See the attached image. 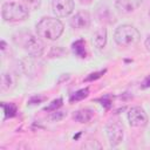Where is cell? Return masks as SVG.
<instances>
[{"label": "cell", "instance_id": "20", "mask_svg": "<svg viewBox=\"0 0 150 150\" xmlns=\"http://www.w3.org/2000/svg\"><path fill=\"white\" fill-rule=\"evenodd\" d=\"M149 87H150V75H148V76L143 80V82H142V88H143V89L149 88Z\"/></svg>", "mask_w": 150, "mask_h": 150}, {"label": "cell", "instance_id": "24", "mask_svg": "<svg viewBox=\"0 0 150 150\" xmlns=\"http://www.w3.org/2000/svg\"><path fill=\"white\" fill-rule=\"evenodd\" d=\"M149 16H150V11H149Z\"/></svg>", "mask_w": 150, "mask_h": 150}, {"label": "cell", "instance_id": "11", "mask_svg": "<svg viewBox=\"0 0 150 150\" xmlns=\"http://www.w3.org/2000/svg\"><path fill=\"white\" fill-rule=\"evenodd\" d=\"M93 42L96 48L102 49L107 43V30L105 28H98L93 36Z\"/></svg>", "mask_w": 150, "mask_h": 150}, {"label": "cell", "instance_id": "4", "mask_svg": "<svg viewBox=\"0 0 150 150\" xmlns=\"http://www.w3.org/2000/svg\"><path fill=\"white\" fill-rule=\"evenodd\" d=\"M29 9L19 2H5L1 7V16L7 22H19L28 18Z\"/></svg>", "mask_w": 150, "mask_h": 150}, {"label": "cell", "instance_id": "9", "mask_svg": "<svg viewBox=\"0 0 150 150\" xmlns=\"http://www.w3.org/2000/svg\"><path fill=\"white\" fill-rule=\"evenodd\" d=\"M143 0H116V8L122 13H131L137 9Z\"/></svg>", "mask_w": 150, "mask_h": 150}, {"label": "cell", "instance_id": "7", "mask_svg": "<svg viewBox=\"0 0 150 150\" xmlns=\"http://www.w3.org/2000/svg\"><path fill=\"white\" fill-rule=\"evenodd\" d=\"M107 130V136L109 139V143L111 146L118 145L123 141V128L117 124V123H110L105 128Z\"/></svg>", "mask_w": 150, "mask_h": 150}, {"label": "cell", "instance_id": "22", "mask_svg": "<svg viewBox=\"0 0 150 150\" xmlns=\"http://www.w3.org/2000/svg\"><path fill=\"white\" fill-rule=\"evenodd\" d=\"M144 45H145V48L150 52V34L148 35V38L145 39V42H144Z\"/></svg>", "mask_w": 150, "mask_h": 150}, {"label": "cell", "instance_id": "13", "mask_svg": "<svg viewBox=\"0 0 150 150\" xmlns=\"http://www.w3.org/2000/svg\"><path fill=\"white\" fill-rule=\"evenodd\" d=\"M71 50L73 53L77 56V57H81V59H84L86 55H87V50H86V43L82 39L80 40H76L75 42H73L71 45Z\"/></svg>", "mask_w": 150, "mask_h": 150}, {"label": "cell", "instance_id": "6", "mask_svg": "<svg viewBox=\"0 0 150 150\" xmlns=\"http://www.w3.org/2000/svg\"><path fill=\"white\" fill-rule=\"evenodd\" d=\"M75 7L74 0H53L52 9L57 18H66L73 13Z\"/></svg>", "mask_w": 150, "mask_h": 150}, {"label": "cell", "instance_id": "19", "mask_svg": "<svg viewBox=\"0 0 150 150\" xmlns=\"http://www.w3.org/2000/svg\"><path fill=\"white\" fill-rule=\"evenodd\" d=\"M62 117H64V112H61V111H53V115H52V118L53 120H61Z\"/></svg>", "mask_w": 150, "mask_h": 150}, {"label": "cell", "instance_id": "1", "mask_svg": "<svg viewBox=\"0 0 150 150\" xmlns=\"http://www.w3.org/2000/svg\"><path fill=\"white\" fill-rule=\"evenodd\" d=\"M36 33L38 36L41 39L49 41L57 40L63 33V23L56 18H42L36 23Z\"/></svg>", "mask_w": 150, "mask_h": 150}, {"label": "cell", "instance_id": "12", "mask_svg": "<svg viewBox=\"0 0 150 150\" xmlns=\"http://www.w3.org/2000/svg\"><path fill=\"white\" fill-rule=\"evenodd\" d=\"M93 116H94V111L91 109L86 108V109H80V110L75 111L73 117L79 123H87L93 118Z\"/></svg>", "mask_w": 150, "mask_h": 150}, {"label": "cell", "instance_id": "21", "mask_svg": "<svg viewBox=\"0 0 150 150\" xmlns=\"http://www.w3.org/2000/svg\"><path fill=\"white\" fill-rule=\"evenodd\" d=\"M43 100H45V97H43V96H41V97H38V96H34V97H32V98H30V101H29V103H33L34 101L39 103V102H41V101H43Z\"/></svg>", "mask_w": 150, "mask_h": 150}, {"label": "cell", "instance_id": "15", "mask_svg": "<svg viewBox=\"0 0 150 150\" xmlns=\"http://www.w3.org/2000/svg\"><path fill=\"white\" fill-rule=\"evenodd\" d=\"M89 94V88H83V89H80L77 91H75L74 94H71V96L69 97V102H77V101H81L83 100L84 97H87Z\"/></svg>", "mask_w": 150, "mask_h": 150}, {"label": "cell", "instance_id": "2", "mask_svg": "<svg viewBox=\"0 0 150 150\" xmlns=\"http://www.w3.org/2000/svg\"><path fill=\"white\" fill-rule=\"evenodd\" d=\"M16 45L21 46L30 56L40 57L45 52V43L40 38L34 36L29 32H19L13 36Z\"/></svg>", "mask_w": 150, "mask_h": 150}, {"label": "cell", "instance_id": "3", "mask_svg": "<svg viewBox=\"0 0 150 150\" xmlns=\"http://www.w3.org/2000/svg\"><path fill=\"white\" fill-rule=\"evenodd\" d=\"M115 42L121 47H131L141 40V33L131 25H122L116 28L114 33Z\"/></svg>", "mask_w": 150, "mask_h": 150}, {"label": "cell", "instance_id": "10", "mask_svg": "<svg viewBox=\"0 0 150 150\" xmlns=\"http://www.w3.org/2000/svg\"><path fill=\"white\" fill-rule=\"evenodd\" d=\"M16 79L11 73H2L1 75V90L2 91H9L15 87Z\"/></svg>", "mask_w": 150, "mask_h": 150}, {"label": "cell", "instance_id": "18", "mask_svg": "<svg viewBox=\"0 0 150 150\" xmlns=\"http://www.w3.org/2000/svg\"><path fill=\"white\" fill-rule=\"evenodd\" d=\"M105 73V70H101V71H97V73H91L87 79H86V81H91V80H96V79H98V77H101V75H103Z\"/></svg>", "mask_w": 150, "mask_h": 150}, {"label": "cell", "instance_id": "16", "mask_svg": "<svg viewBox=\"0 0 150 150\" xmlns=\"http://www.w3.org/2000/svg\"><path fill=\"white\" fill-rule=\"evenodd\" d=\"M23 4L29 11H35L40 7L41 0H23Z\"/></svg>", "mask_w": 150, "mask_h": 150}, {"label": "cell", "instance_id": "17", "mask_svg": "<svg viewBox=\"0 0 150 150\" xmlns=\"http://www.w3.org/2000/svg\"><path fill=\"white\" fill-rule=\"evenodd\" d=\"M62 105V98H57V100H54L48 107L45 108L46 111H55L57 108H60Z\"/></svg>", "mask_w": 150, "mask_h": 150}, {"label": "cell", "instance_id": "23", "mask_svg": "<svg viewBox=\"0 0 150 150\" xmlns=\"http://www.w3.org/2000/svg\"><path fill=\"white\" fill-rule=\"evenodd\" d=\"M82 4H91L93 2V0H80Z\"/></svg>", "mask_w": 150, "mask_h": 150}, {"label": "cell", "instance_id": "5", "mask_svg": "<svg viewBox=\"0 0 150 150\" xmlns=\"http://www.w3.org/2000/svg\"><path fill=\"white\" fill-rule=\"evenodd\" d=\"M128 121L131 127H145L148 124V115L143 108L136 105L128 111Z\"/></svg>", "mask_w": 150, "mask_h": 150}, {"label": "cell", "instance_id": "8", "mask_svg": "<svg viewBox=\"0 0 150 150\" xmlns=\"http://www.w3.org/2000/svg\"><path fill=\"white\" fill-rule=\"evenodd\" d=\"M90 22H91V19L87 11L77 12L69 21L70 26L74 29H86L90 26Z\"/></svg>", "mask_w": 150, "mask_h": 150}, {"label": "cell", "instance_id": "14", "mask_svg": "<svg viewBox=\"0 0 150 150\" xmlns=\"http://www.w3.org/2000/svg\"><path fill=\"white\" fill-rule=\"evenodd\" d=\"M5 117H14L18 112V108L14 103H1Z\"/></svg>", "mask_w": 150, "mask_h": 150}]
</instances>
